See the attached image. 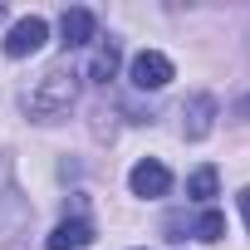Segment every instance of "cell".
Here are the masks:
<instances>
[{
  "instance_id": "obj_1",
  "label": "cell",
  "mask_w": 250,
  "mask_h": 250,
  "mask_svg": "<svg viewBox=\"0 0 250 250\" xmlns=\"http://www.w3.org/2000/svg\"><path fill=\"white\" fill-rule=\"evenodd\" d=\"M74 98H79V74L69 69V59H59L54 69H44V79L35 83V93H25V113L40 118V123H49V118L69 113Z\"/></svg>"
},
{
  "instance_id": "obj_2",
  "label": "cell",
  "mask_w": 250,
  "mask_h": 250,
  "mask_svg": "<svg viewBox=\"0 0 250 250\" xmlns=\"http://www.w3.org/2000/svg\"><path fill=\"white\" fill-rule=\"evenodd\" d=\"M44 40H49V25H44L40 15H25V20L10 25V35H5V54H10V59H30V54L44 49Z\"/></svg>"
},
{
  "instance_id": "obj_3",
  "label": "cell",
  "mask_w": 250,
  "mask_h": 250,
  "mask_svg": "<svg viewBox=\"0 0 250 250\" xmlns=\"http://www.w3.org/2000/svg\"><path fill=\"white\" fill-rule=\"evenodd\" d=\"M172 59L162 54V49H143L138 59H133V83L143 88V93H157V88H167L172 83Z\"/></svg>"
},
{
  "instance_id": "obj_4",
  "label": "cell",
  "mask_w": 250,
  "mask_h": 250,
  "mask_svg": "<svg viewBox=\"0 0 250 250\" xmlns=\"http://www.w3.org/2000/svg\"><path fill=\"white\" fill-rule=\"evenodd\" d=\"M128 187H133V196L157 201V196H167V191H172V172H167L157 157H143V162L128 172Z\"/></svg>"
},
{
  "instance_id": "obj_5",
  "label": "cell",
  "mask_w": 250,
  "mask_h": 250,
  "mask_svg": "<svg viewBox=\"0 0 250 250\" xmlns=\"http://www.w3.org/2000/svg\"><path fill=\"white\" fill-rule=\"evenodd\" d=\"M88 245H93V221L83 216H69L44 235V250H88Z\"/></svg>"
},
{
  "instance_id": "obj_6",
  "label": "cell",
  "mask_w": 250,
  "mask_h": 250,
  "mask_svg": "<svg viewBox=\"0 0 250 250\" xmlns=\"http://www.w3.org/2000/svg\"><path fill=\"white\" fill-rule=\"evenodd\" d=\"M211 128H216V98H211V93H196V98L182 108V133H187L191 143H201Z\"/></svg>"
},
{
  "instance_id": "obj_7",
  "label": "cell",
  "mask_w": 250,
  "mask_h": 250,
  "mask_svg": "<svg viewBox=\"0 0 250 250\" xmlns=\"http://www.w3.org/2000/svg\"><path fill=\"white\" fill-rule=\"evenodd\" d=\"M93 30H98V20H93V10H83V5L64 10V20H59V35H64V49H83V44L93 40Z\"/></svg>"
},
{
  "instance_id": "obj_8",
  "label": "cell",
  "mask_w": 250,
  "mask_h": 250,
  "mask_svg": "<svg viewBox=\"0 0 250 250\" xmlns=\"http://www.w3.org/2000/svg\"><path fill=\"white\" fill-rule=\"evenodd\" d=\"M118 64H123L118 44H113V40H103V44L93 49V59H88V79H93V83H108V79H118Z\"/></svg>"
},
{
  "instance_id": "obj_9",
  "label": "cell",
  "mask_w": 250,
  "mask_h": 250,
  "mask_svg": "<svg viewBox=\"0 0 250 250\" xmlns=\"http://www.w3.org/2000/svg\"><path fill=\"white\" fill-rule=\"evenodd\" d=\"M216 187H221V172H216V167H196V172L187 177V196H191V201H211Z\"/></svg>"
},
{
  "instance_id": "obj_10",
  "label": "cell",
  "mask_w": 250,
  "mask_h": 250,
  "mask_svg": "<svg viewBox=\"0 0 250 250\" xmlns=\"http://www.w3.org/2000/svg\"><path fill=\"white\" fill-rule=\"evenodd\" d=\"M191 235H196V240H206V245H211V240H226V216L206 206V211L196 216V226H191Z\"/></svg>"
},
{
  "instance_id": "obj_11",
  "label": "cell",
  "mask_w": 250,
  "mask_h": 250,
  "mask_svg": "<svg viewBox=\"0 0 250 250\" xmlns=\"http://www.w3.org/2000/svg\"><path fill=\"white\" fill-rule=\"evenodd\" d=\"M240 216H245V226H250V187L240 191Z\"/></svg>"
},
{
  "instance_id": "obj_12",
  "label": "cell",
  "mask_w": 250,
  "mask_h": 250,
  "mask_svg": "<svg viewBox=\"0 0 250 250\" xmlns=\"http://www.w3.org/2000/svg\"><path fill=\"white\" fill-rule=\"evenodd\" d=\"M240 118H250V98H245V103H240Z\"/></svg>"
},
{
  "instance_id": "obj_13",
  "label": "cell",
  "mask_w": 250,
  "mask_h": 250,
  "mask_svg": "<svg viewBox=\"0 0 250 250\" xmlns=\"http://www.w3.org/2000/svg\"><path fill=\"white\" fill-rule=\"evenodd\" d=\"M0 20H5V5H0Z\"/></svg>"
}]
</instances>
